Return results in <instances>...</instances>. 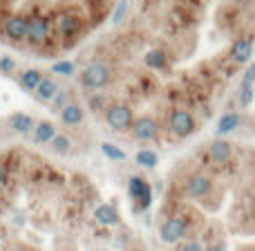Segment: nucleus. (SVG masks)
Returning <instances> with one entry per match:
<instances>
[{
  "label": "nucleus",
  "mask_w": 255,
  "mask_h": 251,
  "mask_svg": "<svg viewBox=\"0 0 255 251\" xmlns=\"http://www.w3.org/2000/svg\"><path fill=\"white\" fill-rule=\"evenodd\" d=\"M193 229L188 213H172V216L163 218L161 227H159V238L166 245H179L181 240H186V236Z\"/></svg>",
  "instance_id": "obj_1"
},
{
  "label": "nucleus",
  "mask_w": 255,
  "mask_h": 251,
  "mask_svg": "<svg viewBox=\"0 0 255 251\" xmlns=\"http://www.w3.org/2000/svg\"><path fill=\"white\" fill-rule=\"evenodd\" d=\"M186 198L195 200V202H206L213 193H215V182L208 173H190L188 177L184 180V186H181Z\"/></svg>",
  "instance_id": "obj_2"
},
{
  "label": "nucleus",
  "mask_w": 255,
  "mask_h": 251,
  "mask_svg": "<svg viewBox=\"0 0 255 251\" xmlns=\"http://www.w3.org/2000/svg\"><path fill=\"white\" fill-rule=\"evenodd\" d=\"M168 128H170L172 137L186 139V137H190L197 130V119H195V115L190 110H186V108H172L170 117H168Z\"/></svg>",
  "instance_id": "obj_3"
},
{
  "label": "nucleus",
  "mask_w": 255,
  "mask_h": 251,
  "mask_svg": "<svg viewBox=\"0 0 255 251\" xmlns=\"http://www.w3.org/2000/svg\"><path fill=\"white\" fill-rule=\"evenodd\" d=\"M27 40H29L34 47H43V45L49 43L52 38V20L43 13H31L27 18Z\"/></svg>",
  "instance_id": "obj_4"
},
{
  "label": "nucleus",
  "mask_w": 255,
  "mask_h": 251,
  "mask_svg": "<svg viewBox=\"0 0 255 251\" xmlns=\"http://www.w3.org/2000/svg\"><path fill=\"white\" fill-rule=\"evenodd\" d=\"M134 112L128 103H112L106 110V124L112 128L115 132H128L132 130V124H134Z\"/></svg>",
  "instance_id": "obj_5"
},
{
  "label": "nucleus",
  "mask_w": 255,
  "mask_h": 251,
  "mask_svg": "<svg viewBox=\"0 0 255 251\" xmlns=\"http://www.w3.org/2000/svg\"><path fill=\"white\" fill-rule=\"evenodd\" d=\"M128 191H130V198L134 202L136 211H145L152 204V186L148 180H143L141 175H132L128 182Z\"/></svg>",
  "instance_id": "obj_6"
},
{
  "label": "nucleus",
  "mask_w": 255,
  "mask_h": 251,
  "mask_svg": "<svg viewBox=\"0 0 255 251\" xmlns=\"http://www.w3.org/2000/svg\"><path fill=\"white\" fill-rule=\"evenodd\" d=\"M110 79H112V70L106 63H92V65H88L83 70V74H81V81H83V85L88 90L106 88V85L110 83Z\"/></svg>",
  "instance_id": "obj_7"
},
{
  "label": "nucleus",
  "mask_w": 255,
  "mask_h": 251,
  "mask_svg": "<svg viewBox=\"0 0 255 251\" xmlns=\"http://www.w3.org/2000/svg\"><path fill=\"white\" fill-rule=\"evenodd\" d=\"M233 155H235L233 144L226 141V139H213L211 144H208V148H206L208 162H211L213 166H217V168L229 166V164L233 162Z\"/></svg>",
  "instance_id": "obj_8"
},
{
  "label": "nucleus",
  "mask_w": 255,
  "mask_h": 251,
  "mask_svg": "<svg viewBox=\"0 0 255 251\" xmlns=\"http://www.w3.org/2000/svg\"><path fill=\"white\" fill-rule=\"evenodd\" d=\"M27 25H29L27 16H22V13H11V16L2 22V34L7 36L11 43H22V40H27Z\"/></svg>",
  "instance_id": "obj_9"
},
{
  "label": "nucleus",
  "mask_w": 255,
  "mask_h": 251,
  "mask_svg": "<svg viewBox=\"0 0 255 251\" xmlns=\"http://www.w3.org/2000/svg\"><path fill=\"white\" fill-rule=\"evenodd\" d=\"M56 34L61 36V38H74L76 34L81 31V27H83V22H81V18H79V13H74V11H63V13H58L56 16Z\"/></svg>",
  "instance_id": "obj_10"
},
{
  "label": "nucleus",
  "mask_w": 255,
  "mask_h": 251,
  "mask_svg": "<svg viewBox=\"0 0 255 251\" xmlns=\"http://www.w3.org/2000/svg\"><path fill=\"white\" fill-rule=\"evenodd\" d=\"M132 135L136 137L139 141H152L159 137V124L154 117L143 115V117H136L134 124H132Z\"/></svg>",
  "instance_id": "obj_11"
},
{
  "label": "nucleus",
  "mask_w": 255,
  "mask_h": 251,
  "mask_svg": "<svg viewBox=\"0 0 255 251\" xmlns=\"http://www.w3.org/2000/svg\"><path fill=\"white\" fill-rule=\"evenodd\" d=\"M229 58L235 63V65H249L253 58V40L247 38V36H240V38L233 40L229 49Z\"/></svg>",
  "instance_id": "obj_12"
},
{
  "label": "nucleus",
  "mask_w": 255,
  "mask_h": 251,
  "mask_svg": "<svg viewBox=\"0 0 255 251\" xmlns=\"http://www.w3.org/2000/svg\"><path fill=\"white\" fill-rule=\"evenodd\" d=\"M240 126H242V115H240V112H226V115H222L220 121H217V126H215L217 139H224L226 135L235 132Z\"/></svg>",
  "instance_id": "obj_13"
},
{
  "label": "nucleus",
  "mask_w": 255,
  "mask_h": 251,
  "mask_svg": "<svg viewBox=\"0 0 255 251\" xmlns=\"http://www.w3.org/2000/svg\"><path fill=\"white\" fill-rule=\"evenodd\" d=\"M143 63L150 70H157V72H168V65H170L168 63V54L163 49H150V52H145Z\"/></svg>",
  "instance_id": "obj_14"
},
{
  "label": "nucleus",
  "mask_w": 255,
  "mask_h": 251,
  "mask_svg": "<svg viewBox=\"0 0 255 251\" xmlns=\"http://www.w3.org/2000/svg\"><path fill=\"white\" fill-rule=\"evenodd\" d=\"M94 218H97V222L103 227L119 225V213H117V209L112 207V204H99V207L94 209Z\"/></svg>",
  "instance_id": "obj_15"
},
{
  "label": "nucleus",
  "mask_w": 255,
  "mask_h": 251,
  "mask_svg": "<svg viewBox=\"0 0 255 251\" xmlns=\"http://www.w3.org/2000/svg\"><path fill=\"white\" fill-rule=\"evenodd\" d=\"M56 137V128L52 121H38L34 128V141L36 144H52Z\"/></svg>",
  "instance_id": "obj_16"
},
{
  "label": "nucleus",
  "mask_w": 255,
  "mask_h": 251,
  "mask_svg": "<svg viewBox=\"0 0 255 251\" xmlns=\"http://www.w3.org/2000/svg\"><path fill=\"white\" fill-rule=\"evenodd\" d=\"M58 94V85L54 79H47V76H43V81H40V85L36 88V97L40 99V101H54V97Z\"/></svg>",
  "instance_id": "obj_17"
},
{
  "label": "nucleus",
  "mask_w": 255,
  "mask_h": 251,
  "mask_svg": "<svg viewBox=\"0 0 255 251\" xmlns=\"http://www.w3.org/2000/svg\"><path fill=\"white\" fill-rule=\"evenodd\" d=\"M83 117H85V112L79 103H70V106L61 112V121L65 126H79L81 121H83Z\"/></svg>",
  "instance_id": "obj_18"
},
{
  "label": "nucleus",
  "mask_w": 255,
  "mask_h": 251,
  "mask_svg": "<svg viewBox=\"0 0 255 251\" xmlns=\"http://www.w3.org/2000/svg\"><path fill=\"white\" fill-rule=\"evenodd\" d=\"M11 130L20 132V135H25V132H29L31 128H34V119H31L29 115H25V112H16V115L11 117Z\"/></svg>",
  "instance_id": "obj_19"
},
{
  "label": "nucleus",
  "mask_w": 255,
  "mask_h": 251,
  "mask_svg": "<svg viewBox=\"0 0 255 251\" xmlns=\"http://www.w3.org/2000/svg\"><path fill=\"white\" fill-rule=\"evenodd\" d=\"M40 81H43V74H40V70H25L20 76V83L25 90H31V92H36V88L40 85Z\"/></svg>",
  "instance_id": "obj_20"
},
{
  "label": "nucleus",
  "mask_w": 255,
  "mask_h": 251,
  "mask_svg": "<svg viewBox=\"0 0 255 251\" xmlns=\"http://www.w3.org/2000/svg\"><path fill=\"white\" fill-rule=\"evenodd\" d=\"M72 99H74V94H72V90H70V88L58 90V94L54 97V101H52V110H56L58 115H61V112L65 110V108L70 106V103H74Z\"/></svg>",
  "instance_id": "obj_21"
},
{
  "label": "nucleus",
  "mask_w": 255,
  "mask_h": 251,
  "mask_svg": "<svg viewBox=\"0 0 255 251\" xmlns=\"http://www.w3.org/2000/svg\"><path fill=\"white\" fill-rule=\"evenodd\" d=\"M136 164H139V166H143V168H157L159 155L154 153V150H150V148H143V150H139V153H136Z\"/></svg>",
  "instance_id": "obj_22"
},
{
  "label": "nucleus",
  "mask_w": 255,
  "mask_h": 251,
  "mask_svg": "<svg viewBox=\"0 0 255 251\" xmlns=\"http://www.w3.org/2000/svg\"><path fill=\"white\" fill-rule=\"evenodd\" d=\"M253 97H255V88H253V85L240 83V88H238V106L240 108H249L253 103Z\"/></svg>",
  "instance_id": "obj_23"
},
{
  "label": "nucleus",
  "mask_w": 255,
  "mask_h": 251,
  "mask_svg": "<svg viewBox=\"0 0 255 251\" xmlns=\"http://www.w3.org/2000/svg\"><path fill=\"white\" fill-rule=\"evenodd\" d=\"M101 153L106 155L108 159H112V162H124V159H126L124 150H121L119 146H115V144H108V141H106V144H101Z\"/></svg>",
  "instance_id": "obj_24"
},
{
  "label": "nucleus",
  "mask_w": 255,
  "mask_h": 251,
  "mask_svg": "<svg viewBox=\"0 0 255 251\" xmlns=\"http://www.w3.org/2000/svg\"><path fill=\"white\" fill-rule=\"evenodd\" d=\"M175 251H206V245H204L202 240H197V238H186V240H181V243L177 245Z\"/></svg>",
  "instance_id": "obj_25"
},
{
  "label": "nucleus",
  "mask_w": 255,
  "mask_h": 251,
  "mask_svg": "<svg viewBox=\"0 0 255 251\" xmlns=\"http://www.w3.org/2000/svg\"><path fill=\"white\" fill-rule=\"evenodd\" d=\"M76 70V65L72 61H56L52 63V72L54 74H61V76H72Z\"/></svg>",
  "instance_id": "obj_26"
},
{
  "label": "nucleus",
  "mask_w": 255,
  "mask_h": 251,
  "mask_svg": "<svg viewBox=\"0 0 255 251\" xmlns=\"http://www.w3.org/2000/svg\"><path fill=\"white\" fill-rule=\"evenodd\" d=\"M70 137H65V135H56L54 137V141H52V150L54 153H58V155H65V153H70Z\"/></svg>",
  "instance_id": "obj_27"
},
{
  "label": "nucleus",
  "mask_w": 255,
  "mask_h": 251,
  "mask_svg": "<svg viewBox=\"0 0 255 251\" xmlns=\"http://www.w3.org/2000/svg\"><path fill=\"white\" fill-rule=\"evenodd\" d=\"M126 11H128V0H119L117 7H115V11H112V22L119 25V22L126 18Z\"/></svg>",
  "instance_id": "obj_28"
},
{
  "label": "nucleus",
  "mask_w": 255,
  "mask_h": 251,
  "mask_svg": "<svg viewBox=\"0 0 255 251\" xmlns=\"http://www.w3.org/2000/svg\"><path fill=\"white\" fill-rule=\"evenodd\" d=\"M240 83H247V85H255V63H249L247 70L242 72V81Z\"/></svg>",
  "instance_id": "obj_29"
},
{
  "label": "nucleus",
  "mask_w": 255,
  "mask_h": 251,
  "mask_svg": "<svg viewBox=\"0 0 255 251\" xmlns=\"http://www.w3.org/2000/svg\"><path fill=\"white\" fill-rule=\"evenodd\" d=\"M16 70V61L9 56H2L0 58V72H4V74H11V72Z\"/></svg>",
  "instance_id": "obj_30"
},
{
  "label": "nucleus",
  "mask_w": 255,
  "mask_h": 251,
  "mask_svg": "<svg viewBox=\"0 0 255 251\" xmlns=\"http://www.w3.org/2000/svg\"><path fill=\"white\" fill-rule=\"evenodd\" d=\"M9 182V166L4 159H0V189H4Z\"/></svg>",
  "instance_id": "obj_31"
},
{
  "label": "nucleus",
  "mask_w": 255,
  "mask_h": 251,
  "mask_svg": "<svg viewBox=\"0 0 255 251\" xmlns=\"http://www.w3.org/2000/svg\"><path fill=\"white\" fill-rule=\"evenodd\" d=\"M101 103H103L101 99H92V110H101V108H103Z\"/></svg>",
  "instance_id": "obj_32"
},
{
  "label": "nucleus",
  "mask_w": 255,
  "mask_h": 251,
  "mask_svg": "<svg viewBox=\"0 0 255 251\" xmlns=\"http://www.w3.org/2000/svg\"><path fill=\"white\" fill-rule=\"evenodd\" d=\"M251 209H253V213H255V186H253V191H251Z\"/></svg>",
  "instance_id": "obj_33"
},
{
  "label": "nucleus",
  "mask_w": 255,
  "mask_h": 251,
  "mask_svg": "<svg viewBox=\"0 0 255 251\" xmlns=\"http://www.w3.org/2000/svg\"><path fill=\"white\" fill-rule=\"evenodd\" d=\"M0 2H9V0H0Z\"/></svg>",
  "instance_id": "obj_34"
},
{
  "label": "nucleus",
  "mask_w": 255,
  "mask_h": 251,
  "mask_svg": "<svg viewBox=\"0 0 255 251\" xmlns=\"http://www.w3.org/2000/svg\"><path fill=\"white\" fill-rule=\"evenodd\" d=\"M0 204H2V202H0Z\"/></svg>",
  "instance_id": "obj_35"
}]
</instances>
